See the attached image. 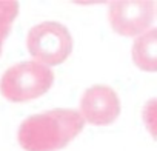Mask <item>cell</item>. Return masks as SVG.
Returning <instances> with one entry per match:
<instances>
[{
    "label": "cell",
    "instance_id": "1",
    "mask_svg": "<svg viewBox=\"0 0 157 151\" xmlns=\"http://www.w3.org/2000/svg\"><path fill=\"white\" fill-rule=\"evenodd\" d=\"M85 126L75 110L57 108L29 116L19 128V143L26 151H57L65 148Z\"/></svg>",
    "mask_w": 157,
    "mask_h": 151
},
{
    "label": "cell",
    "instance_id": "2",
    "mask_svg": "<svg viewBox=\"0 0 157 151\" xmlns=\"http://www.w3.org/2000/svg\"><path fill=\"white\" fill-rule=\"evenodd\" d=\"M54 82L51 68L29 60L8 68L0 79V93L10 102H28L49 91Z\"/></svg>",
    "mask_w": 157,
    "mask_h": 151
},
{
    "label": "cell",
    "instance_id": "3",
    "mask_svg": "<svg viewBox=\"0 0 157 151\" xmlns=\"http://www.w3.org/2000/svg\"><path fill=\"white\" fill-rule=\"evenodd\" d=\"M26 46L34 62L49 68L68 59L72 51V37L65 25L59 22H42L29 29Z\"/></svg>",
    "mask_w": 157,
    "mask_h": 151
},
{
    "label": "cell",
    "instance_id": "4",
    "mask_svg": "<svg viewBox=\"0 0 157 151\" xmlns=\"http://www.w3.org/2000/svg\"><path fill=\"white\" fill-rule=\"evenodd\" d=\"M152 22L154 3L151 0H120L109 5V23L120 36L139 37L152 28Z\"/></svg>",
    "mask_w": 157,
    "mask_h": 151
},
{
    "label": "cell",
    "instance_id": "5",
    "mask_svg": "<svg viewBox=\"0 0 157 151\" xmlns=\"http://www.w3.org/2000/svg\"><path fill=\"white\" fill-rule=\"evenodd\" d=\"M83 122L103 126L113 123L120 114V100L117 93L106 85H94L88 88L80 99V111Z\"/></svg>",
    "mask_w": 157,
    "mask_h": 151
},
{
    "label": "cell",
    "instance_id": "6",
    "mask_svg": "<svg viewBox=\"0 0 157 151\" xmlns=\"http://www.w3.org/2000/svg\"><path fill=\"white\" fill-rule=\"evenodd\" d=\"M132 60L134 63L148 72L157 69V29L151 28L134 40L132 45Z\"/></svg>",
    "mask_w": 157,
    "mask_h": 151
},
{
    "label": "cell",
    "instance_id": "7",
    "mask_svg": "<svg viewBox=\"0 0 157 151\" xmlns=\"http://www.w3.org/2000/svg\"><path fill=\"white\" fill-rule=\"evenodd\" d=\"M17 2H0V25H11L19 14Z\"/></svg>",
    "mask_w": 157,
    "mask_h": 151
},
{
    "label": "cell",
    "instance_id": "8",
    "mask_svg": "<svg viewBox=\"0 0 157 151\" xmlns=\"http://www.w3.org/2000/svg\"><path fill=\"white\" fill-rule=\"evenodd\" d=\"M154 111H155V103H154V100H151L146 106H145V114H143V117H145V122H146V125H148V128H149V131H151V134L152 136H155V131H154V125H155V119H154Z\"/></svg>",
    "mask_w": 157,
    "mask_h": 151
},
{
    "label": "cell",
    "instance_id": "9",
    "mask_svg": "<svg viewBox=\"0 0 157 151\" xmlns=\"http://www.w3.org/2000/svg\"><path fill=\"white\" fill-rule=\"evenodd\" d=\"M10 31H11V25H0V54H2V46H3V42L8 37Z\"/></svg>",
    "mask_w": 157,
    "mask_h": 151
}]
</instances>
